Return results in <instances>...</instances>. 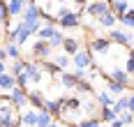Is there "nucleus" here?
Returning <instances> with one entry per match:
<instances>
[{
    "label": "nucleus",
    "mask_w": 134,
    "mask_h": 127,
    "mask_svg": "<svg viewBox=\"0 0 134 127\" xmlns=\"http://www.w3.org/2000/svg\"><path fill=\"white\" fill-rule=\"evenodd\" d=\"M30 35H32V30H30V23L28 21H21V23H16L14 28H9V32H7V39H5V44L12 42V44H26L28 39H30Z\"/></svg>",
    "instance_id": "nucleus-1"
},
{
    "label": "nucleus",
    "mask_w": 134,
    "mask_h": 127,
    "mask_svg": "<svg viewBox=\"0 0 134 127\" xmlns=\"http://www.w3.org/2000/svg\"><path fill=\"white\" fill-rule=\"evenodd\" d=\"M79 5V14H90V16H97L102 19L104 14L111 12V2H104V0H97V2H76Z\"/></svg>",
    "instance_id": "nucleus-2"
},
{
    "label": "nucleus",
    "mask_w": 134,
    "mask_h": 127,
    "mask_svg": "<svg viewBox=\"0 0 134 127\" xmlns=\"http://www.w3.org/2000/svg\"><path fill=\"white\" fill-rule=\"evenodd\" d=\"M72 62H74L76 70H90L93 67V51L90 49H81L79 53L72 58Z\"/></svg>",
    "instance_id": "nucleus-3"
},
{
    "label": "nucleus",
    "mask_w": 134,
    "mask_h": 127,
    "mask_svg": "<svg viewBox=\"0 0 134 127\" xmlns=\"http://www.w3.org/2000/svg\"><path fill=\"white\" fill-rule=\"evenodd\" d=\"M9 102H12V106L16 109V111L30 104V102H28V93L23 90V88H19V85H16V88H14L12 93H9Z\"/></svg>",
    "instance_id": "nucleus-4"
},
{
    "label": "nucleus",
    "mask_w": 134,
    "mask_h": 127,
    "mask_svg": "<svg viewBox=\"0 0 134 127\" xmlns=\"http://www.w3.org/2000/svg\"><path fill=\"white\" fill-rule=\"evenodd\" d=\"M30 53H32V58H40V62H44V60H49V58H51V44L40 39V42L32 44Z\"/></svg>",
    "instance_id": "nucleus-5"
},
{
    "label": "nucleus",
    "mask_w": 134,
    "mask_h": 127,
    "mask_svg": "<svg viewBox=\"0 0 134 127\" xmlns=\"http://www.w3.org/2000/svg\"><path fill=\"white\" fill-rule=\"evenodd\" d=\"M109 39L122 44V46H130V49L134 46V35H132V32H125V30H116V28H113L111 32H109Z\"/></svg>",
    "instance_id": "nucleus-6"
},
{
    "label": "nucleus",
    "mask_w": 134,
    "mask_h": 127,
    "mask_svg": "<svg viewBox=\"0 0 134 127\" xmlns=\"http://www.w3.org/2000/svg\"><path fill=\"white\" fill-rule=\"evenodd\" d=\"M42 14H44L42 5L28 2V7H26V14H23V21H28V23H37V21L42 19Z\"/></svg>",
    "instance_id": "nucleus-7"
},
{
    "label": "nucleus",
    "mask_w": 134,
    "mask_h": 127,
    "mask_svg": "<svg viewBox=\"0 0 134 127\" xmlns=\"http://www.w3.org/2000/svg\"><path fill=\"white\" fill-rule=\"evenodd\" d=\"M127 76H130V74H127L125 70H120V67H116V70H111V72H109V79H111V81H116V83L125 85V88H132L134 81H130Z\"/></svg>",
    "instance_id": "nucleus-8"
},
{
    "label": "nucleus",
    "mask_w": 134,
    "mask_h": 127,
    "mask_svg": "<svg viewBox=\"0 0 134 127\" xmlns=\"http://www.w3.org/2000/svg\"><path fill=\"white\" fill-rule=\"evenodd\" d=\"M42 62H35V60H28L26 62V74L32 79V83H40L42 81Z\"/></svg>",
    "instance_id": "nucleus-9"
},
{
    "label": "nucleus",
    "mask_w": 134,
    "mask_h": 127,
    "mask_svg": "<svg viewBox=\"0 0 134 127\" xmlns=\"http://www.w3.org/2000/svg\"><path fill=\"white\" fill-rule=\"evenodd\" d=\"M88 49L95 51V53H109V49H111V39H109V37H95Z\"/></svg>",
    "instance_id": "nucleus-10"
},
{
    "label": "nucleus",
    "mask_w": 134,
    "mask_h": 127,
    "mask_svg": "<svg viewBox=\"0 0 134 127\" xmlns=\"http://www.w3.org/2000/svg\"><path fill=\"white\" fill-rule=\"evenodd\" d=\"M44 111H49L53 118H63V99H60V97L46 99V104H44Z\"/></svg>",
    "instance_id": "nucleus-11"
},
{
    "label": "nucleus",
    "mask_w": 134,
    "mask_h": 127,
    "mask_svg": "<svg viewBox=\"0 0 134 127\" xmlns=\"http://www.w3.org/2000/svg\"><path fill=\"white\" fill-rule=\"evenodd\" d=\"M28 102H30V106H32L35 111H44L46 99H44V95H42L40 90H30V93H28Z\"/></svg>",
    "instance_id": "nucleus-12"
},
{
    "label": "nucleus",
    "mask_w": 134,
    "mask_h": 127,
    "mask_svg": "<svg viewBox=\"0 0 134 127\" xmlns=\"http://www.w3.org/2000/svg\"><path fill=\"white\" fill-rule=\"evenodd\" d=\"M63 49H65V56H76L81 51V44H79V39L76 37H65V44H63Z\"/></svg>",
    "instance_id": "nucleus-13"
},
{
    "label": "nucleus",
    "mask_w": 134,
    "mask_h": 127,
    "mask_svg": "<svg viewBox=\"0 0 134 127\" xmlns=\"http://www.w3.org/2000/svg\"><path fill=\"white\" fill-rule=\"evenodd\" d=\"M37 123H40V111H26L21 113V125L23 127H37Z\"/></svg>",
    "instance_id": "nucleus-14"
},
{
    "label": "nucleus",
    "mask_w": 134,
    "mask_h": 127,
    "mask_svg": "<svg viewBox=\"0 0 134 127\" xmlns=\"http://www.w3.org/2000/svg\"><path fill=\"white\" fill-rule=\"evenodd\" d=\"M16 76H12L9 72L7 74H0V88H2V93H12L14 88H16Z\"/></svg>",
    "instance_id": "nucleus-15"
},
{
    "label": "nucleus",
    "mask_w": 134,
    "mask_h": 127,
    "mask_svg": "<svg viewBox=\"0 0 134 127\" xmlns=\"http://www.w3.org/2000/svg\"><path fill=\"white\" fill-rule=\"evenodd\" d=\"M58 26H60V28H79L81 26V14L79 12H72V14H67Z\"/></svg>",
    "instance_id": "nucleus-16"
},
{
    "label": "nucleus",
    "mask_w": 134,
    "mask_h": 127,
    "mask_svg": "<svg viewBox=\"0 0 134 127\" xmlns=\"http://www.w3.org/2000/svg\"><path fill=\"white\" fill-rule=\"evenodd\" d=\"M130 9H132V7H130V2H125V0H111V12L118 16V19L125 16Z\"/></svg>",
    "instance_id": "nucleus-17"
},
{
    "label": "nucleus",
    "mask_w": 134,
    "mask_h": 127,
    "mask_svg": "<svg viewBox=\"0 0 134 127\" xmlns=\"http://www.w3.org/2000/svg\"><path fill=\"white\" fill-rule=\"evenodd\" d=\"M97 102H99L102 109H113V106H116V97H111L109 90H102V93L97 95Z\"/></svg>",
    "instance_id": "nucleus-18"
},
{
    "label": "nucleus",
    "mask_w": 134,
    "mask_h": 127,
    "mask_svg": "<svg viewBox=\"0 0 134 127\" xmlns=\"http://www.w3.org/2000/svg\"><path fill=\"white\" fill-rule=\"evenodd\" d=\"M7 7H9V14H12V16H19V14H26L28 2H23V0H9Z\"/></svg>",
    "instance_id": "nucleus-19"
},
{
    "label": "nucleus",
    "mask_w": 134,
    "mask_h": 127,
    "mask_svg": "<svg viewBox=\"0 0 134 127\" xmlns=\"http://www.w3.org/2000/svg\"><path fill=\"white\" fill-rule=\"evenodd\" d=\"M60 83L65 85V88H72V90H76V85H79V79L74 76V72H65V74L60 76Z\"/></svg>",
    "instance_id": "nucleus-20"
},
{
    "label": "nucleus",
    "mask_w": 134,
    "mask_h": 127,
    "mask_svg": "<svg viewBox=\"0 0 134 127\" xmlns=\"http://www.w3.org/2000/svg\"><path fill=\"white\" fill-rule=\"evenodd\" d=\"M118 21H120L118 16L113 14V12H109V14H104L102 19H99V26H102V28H111V30H113V26H116Z\"/></svg>",
    "instance_id": "nucleus-21"
},
{
    "label": "nucleus",
    "mask_w": 134,
    "mask_h": 127,
    "mask_svg": "<svg viewBox=\"0 0 134 127\" xmlns=\"http://www.w3.org/2000/svg\"><path fill=\"white\" fill-rule=\"evenodd\" d=\"M5 51H7V56L12 58L14 62H16V60H21V46H19V44L7 42V44H5Z\"/></svg>",
    "instance_id": "nucleus-22"
},
{
    "label": "nucleus",
    "mask_w": 134,
    "mask_h": 127,
    "mask_svg": "<svg viewBox=\"0 0 134 127\" xmlns=\"http://www.w3.org/2000/svg\"><path fill=\"white\" fill-rule=\"evenodd\" d=\"M107 90L111 93V95H125V85H120V83H116V81H111V79H107Z\"/></svg>",
    "instance_id": "nucleus-23"
},
{
    "label": "nucleus",
    "mask_w": 134,
    "mask_h": 127,
    "mask_svg": "<svg viewBox=\"0 0 134 127\" xmlns=\"http://www.w3.org/2000/svg\"><path fill=\"white\" fill-rule=\"evenodd\" d=\"M113 111L118 113H125V111H130V97H118L116 99V106H113Z\"/></svg>",
    "instance_id": "nucleus-24"
},
{
    "label": "nucleus",
    "mask_w": 134,
    "mask_h": 127,
    "mask_svg": "<svg viewBox=\"0 0 134 127\" xmlns=\"http://www.w3.org/2000/svg\"><path fill=\"white\" fill-rule=\"evenodd\" d=\"M99 118H102V123H113V120H118V113L113 111V109H102V113H99Z\"/></svg>",
    "instance_id": "nucleus-25"
},
{
    "label": "nucleus",
    "mask_w": 134,
    "mask_h": 127,
    "mask_svg": "<svg viewBox=\"0 0 134 127\" xmlns=\"http://www.w3.org/2000/svg\"><path fill=\"white\" fill-rule=\"evenodd\" d=\"M26 62L28 60H16V62H12V67H9V74H12V76H21V74H23V72H26Z\"/></svg>",
    "instance_id": "nucleus-26"
},
{
    "label": "nucleus",
    "mask_w": 134,
    "mask_h": 127,
    "mask_svg": "<svg viewBox=\"0 0 134 127\" xmlns=\"http://www.w3.org/2000/svg\"><path fill=\"white\" fill-rule=\"evenodd\" d=\"M53 120H55V118L49 111H40V123H37V127H49Z\"/></svg>",
    "instance_id": "nucleus-27"
},
{
    "label": "nucleus",
    "mask_w": 134,
    "mask_h": 127,
    "mask_svg": "<svg viewBox=\"0 0 134 127\" xmlns=\"http://www.w3.org/2000/svg\"><path fill=\"white\" fill-rule=\"evenodd\" d=\"M16 83H19V88H23V90H26V93H30V90H28V88H30V83H32V79H30V76H28L26 72H23V74H21V76H16Z\"/></svg>",
    "instance_id": "nucleus-28"
},
{
    "label": "nucleus",
    "mask_w": 134,
    "mask_h": 127,
    "mask_svg": "<svg viewBox=\"0 0 134 127\" xmlns=\"http://www.w3.org/2000/svg\"><path fill=\"white\" fill-rule=\"evenodd\" d=\"M76 93H79V95H86V93H93V83H90L88 79L79 81V85H76Z\"/></svg>",
    "instance_id": "nucleus-29"
},
{
    "label": "nucleus",
    "mask_w": 134,
    "mask_h": 127,
    "mask_svg": "<svg viewBox=\"0 0 134 127\" xmlns=\"http://www.w3.org/2000/svg\"><path fill=\"white\" fill-rule=\"evenodd\" d=\"M120 23L125 26V28H134V7H132L125 16H120Z\"/></svg>",
    "instance_id": "nucleus-30"
},
{
    "label": "nucleus",
    "mask_w": 134,
    "mask_h": 127,
    "mask_svg": "<svg viewBox=\"0 0 134 127\" xmlns=\"http://www.w3.org/2000/svg\"><path fill=\"white\" fill-rule=\"evenodd\" d=\"M53 62L60 67V70H67V67H69V56H65V53H63V56H55Z\"/></svg>",
    "instance_id": "nucleus-31"
},
{
    "label": "nucleus",
    "mask_w": 134,
    "mask_h": 127,
    "mask_svg": "<svg viewBox=\"0 0 134 127\" xmlns=\"http://www.w3.org/2000/svg\"><path fill=\"white\" fill-rule=\"evenodd\" d=\"M42 67L49 72V74H58V72H60V67H58L55 62H51V60H44V62H42Z\"/></svg>",
    "instance_id": "nucleus-32"
},
{
    "label": "nucleus",
    "mask_w": 134,
    "mask_h": 127,
    "mask_svg": "<svg viewBox=\"0 0 134 127\" xmlns=\"http://www.w3.org/2000/svg\"><path fill=\"white\" fill-rule=\"evenodd\" d=\"M118 118H120V123H122L125 127H127V125H132V123H134V113H132V111H125V113H120Z\"/></svg>",
    "instance_id": "nucleus-33"
},
{
    "label": "nucleus",
    "mask_w": 134,
    "mask_h": 127,
    "mask_svg": "<svg viewBox=\"0 0 134 127\" xmlns=\"http://www.w3.org/2000/svg\"><path fill=\"white\" fill-rule=\"evenodd\" d=\"M125 72H127V74H134V60H132V58H127V62H125Z\"/></svg>",
    "instance_id": "nucleus-34"
},
{
    "label": "nucleus",
    "mask_w": 134,
    "mask_h": 127,
    "mask_svg": "<svg viewBox=\"0 0 134 127\" xmlns=\"http://www.w3.org/2000/svg\"><path fill=\"white\" fill-rule=\"evenodd\" d=\"M102 125V118H88V127H99Z\"/></svg>",
    "instance_id": "nucleus-35"
},
{
    "label": "nucleus",
    "mask_w": 134,
    "mask_h": 127,
    "mask_svg": "<svg viewBox=\"0 0 134 127\" xmlns=\"http://www.w3.org/2000/svg\"><path fill=\"white\" fill-rule=\"evenodd\" d=\"M127 97H130V111L134 113V93H132V95H127Z\"/></svg>",
    "instance_id": "nucleus-36"
},
{
    "label": "nucleus",
    "mask_w": 134,
    "mask_h": 127,
    "mask_svg": "<svg viewBox=\"0 0 134 127\" xmlns=\"http://www.w3.org/2000/svg\"><path fill=\"white\" fill-rule=\"evenodd\" d=\"M111 127H125V125H122V123H120V118H118V120H113V123H111Z\"/></svg>",
    "instance_id": "nucleus-37"
},
{
    "label": "nucleus",
    "mask_w": 134,
    "mask_h": 127,
    "mask_svg": "<svg viewBox=\"0 0 134 127\" xmlns=\"http://www.w3.org/2000/svg\"><path fill=\"white\" fill-rule=\"evenodd\" d=\"M76 127H88V118H86V120H81V123H79Z\"/></svg>",
    "instance_id": "nucleus-38"
},
{
    "label": "nucleus",
    "mask_w": 134,
    "mask_h": 127,
    "mask_svg": "<svg viewBox=\"0 0 134 127\" xmlns=\"http://www.w3.org/2000/svg\"><path fill=\"white\" fill-rule=\"evenodd\" d=\"M49 127H60V123H58V120H53V123H51Z\"/></svg>",
    "instance_id": "nucleus-39"
},
{
    "label": "nucleus",
    "mask_w": 134,
    "mask_h": 127,
    "mask_svg": "<svg viewBox=\"0 0 134 127\" xmlns=\"http://www.w3.org/2000/svg\"><path fill=\"white\" fill-rule=\"evenodd\" d=\"M7 127H14V125H7Z\"/></svg>",
    "instance_id": "nucleus-40"
},
{
    "label": "nucleus",
    "mask_w": 134,
    "mask_h": 127,
    "mask_svg": "<svg viewBox=\"0 0 134 127\" xmlns=\"http://www.w3.org/2000/svg\"><path fill=\"white\" fill-rule=\"evenodd\" d=\"M132 76H134V74H132Z\"/></svg>",
    "instance_id": "nucleus-41"
},
{
    "label": "nucleus",
    "mask_w": 134,
    "mask_h": 127,
    "mask_svg": "<svg viewBox=\"0 0 134 127\" xmlns=\"http://www.w3.org/2000/svg\"><path fill=\"white\" fill-rule=\"evenodd\" d=\"M65 127H67V125H65Z\"/></svg>",
    "instance_id": "nucleus-42"
}]
</instances>
